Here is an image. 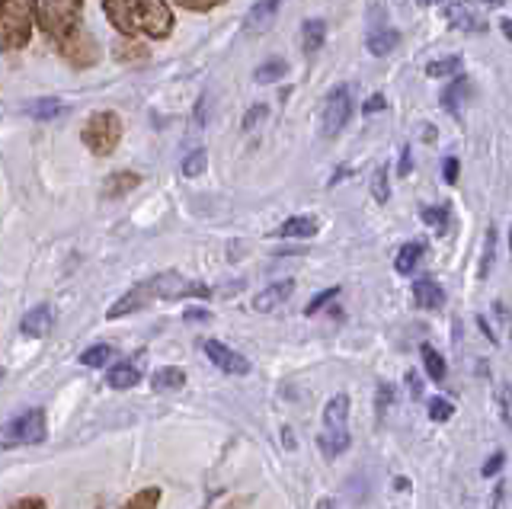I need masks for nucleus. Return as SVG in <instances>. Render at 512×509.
<instances>
[{
	"mask_svg": "<svg viewBox=\"0 0 512 509\" xmlns=\"http://www.w3.org/2000/svg\"><path fill=\"white\" fill-rule=\"evenodd\" d=\"M176 7H183V10H189V13H212V10H218V7H224L228 0H173Z\"/></svg>",
	"mask_w": 512,
	"mask_h": 509,
	"instance_id": "72a5a7b5",
	"label": "nucleus"
},
{
	"mask_svg": "<svg viewBox=\"0 0 512 509\" xmlns=\"http://www.w3.org/2000/svg\"><path fill=\"white\" fill-rule=\"evenodd\" d=\"M320 231V221L314 215H295L288 218L285 225L276 231V237H292V241H304V237H314Z\"/></svg>",
	"mask_w": 512,
	"mask_h": 509,
	"instance_id": "dca6fc26",
	"label": "nucleus"
},
{
	"mask_svg": "<svg viewBox=\"0 0 512 509\" xmlns=\"http://www.w3.org/2000/svg\"><path fill=\"white\" fill-rule=\"evenodd\" d=\"M151 385H154V391H180L186 385V372L176 369V365H164V369L154 372Z\"/></svg>",
	"mask_w": 512,
	"mask_h": 509,
	"instance_id": "4be33fe9",
	"label": "nucleus"
},
{
	"mask_svg": "<svg viewBox=\"0 0 512 509\" xmlns=\"http://www.w3.org/2000/svg\"><path fill=\"white\" fill-rule=\"evenodd\" d=\"M320 509H336V506H333L330 500H324V503H320Z\"/></svg>",
	"mask_w": 512,
	"mask_h": 509,
	"instance_id": "09e8293b",
	"label": "nucleus"
},
{
	"mask_svg": "<svg viewBox=\"0 0 512 509\" xmlns=\"http://www.w3.org/2000/svg\"><path fill=\"white\" fill-rule=\"evenodd\" d=\"M452 413H455V407H452V401H445V397H432L429 401V420L448 423L452 420Z\"/></svg>",
	"mask_w": 512,
	"mask_h": 509,
	"instance_id": "2f4dec72",
	"label": "nucleus"
},
{
	"mask_svg": "<svg viewBox=\"0 0 512 509\" xmlns=\"http://www.w3.org/2000/svg\"><path fill=\"white\" fill-rule=\"evenodd\" d=\"M10 509H48L42 497H23V500H16Z\"/></svg>",
	"mask_w": 512,
	"mask_h": 509,
	"instance_id": "58836bf2",
	"label": "nucleus"
},
{
	"mask_svg": "<svg viewBox=\"0 0 512 509\" xmlns=\"http://www.w3.org/2000/svg\"><path fill=\"white\" fill-rule=\"evenodd\" d=\"M500 417L503 423H509V385L500 388Z\"/></svg>",
	"mask_w": 512,
	"mask_h": 509,
	"instance_id": "79ce46f5",
	"label": "nucleus"
},
{
	"mask_svg": "<svg viewBox=\"0 0 512 509\" xmlns=\"http://www.w3.org/2000/svg\"><path fill=\"white\" fill-rule=\"evenodd\" d=\"M445 20L452 23L455 29H464V33H484L487 23L477 17V13L464 4V0H458V4H448L445 7Z\"/></svg>",
	"mask_w": 512,
	"mask_h": 509,
	"instance_id": "ddd939ff",
	"label": "nucleus"
},
{
	"mask_svg": "<svg viewBox=\"0 0 512 509\" xmlns=\"http://www.w3.org/2000/svg\"><path fill=\"white\" fill-rule=\"evenodd\" d=\"M138 183H141L138 173H132V170H119V173H112V177L106 180L103 196H106V199H122V196L132 193V189H135Z\"/></svg>",
	"mask_w": 512,
	"mask_h": 509,
	"instance_id": "a211bd4d",
	"label": "nucleus"
},
{
	"mask_svg": "<svg viewBox=\"0 0 512 509\" xmlns=\"http://www.w3.org/2000/svg\"><path fill=\"white\" fill-rule=\"evenodd\" d=\"M58 55L68 61L71 68H77V71H87V68H93L96 61H100V45H96V39H93V33H87L84 26H77L74 33L68 36V39H61L58 45Z\"/></svg>",
	"mask_w": 512,
	"mask_h": 509,
	"instance_id": "423d86ee",
	"label": "nucleus"
},
{
	"mask_svg": "<svg viewBox=\"0 0 512 509\" xmlns=\"http://www.w3.org/2000/svg\"><path fill=\"white\" fill-rule=\"evenodd\" d=\"M103 13L125 39L148 36L160 42L173 36V10L167 0H103Z\"/></svg>",
	"mask_w": 512,
	"mask_h": 509,
	"instance_id": "f257e3e1",
	"label": "nucleus"
},
{
	"mask_svg": "<svg viewBox=\"0 0 512 509\" xmlns=\"http://www.w3.org/2000/svg\"><path fill=\"white\" fill-rule=\"evenodd\" d=\"M391 401H394L391 385H381V391H378V413H384V404H391Z\"/></svg>",
	"mask_w": 512,
	"mask_h": 509,
	"instance_id": "37998d69",
	"label": "nucleus"
},
{
	"mask_svg": "<svg viewBox=\"0 0 512 509\" xmlns=\"http://www.w3.org/2000/svg\"><path fill=\"white\" fill-rule=\"evenodd\" d=\"M464 93H468V81H464V77H458V81H455L452 87H448V90L442 93V103H445V109H448V113H455V109H458V103H461V97H464Z\"/></svg>",
	"mask_w": 512,
	"mask_h": 509,
	"instance_id": "7c9ffc66",
	"label": "nucleus"
},
{
	"mask_svg": "<svg viewBox=\"0 0 512 509\" xmlns=\"http://www.w3.org/2000/svg\"><path fill=\"white\" fill-rule=\"evenodd\" d=\"M208 167V154L202 151V148H196V151H189L186 157H183V177L186 180H196V177H202V170Z\"/></svg>",
	"mask_w": 512,
	"mask_h": 509,
	"instance_id": "cd10ccee",
	"label": "nucleus"
},
{
	"mask_svg": "<svg viewBox=\"0 0 512 509\" xmlns=\"http://www.w3.org/2000/svg\"><path fill=\"white\" fill-rule=\"evenodd\" d=\"M410 148H404V154H400V177H407V173H410Z\"/></svg>",
	"mask_w": 512,
	"mask_h": 509,
	"instance_id": "a18cd8bd",
	"label": "nucleus"
},
{
	"mask_svg": "<svg viewBox=\"0 0 512 509\" xmlns=\"http://www.w3.org/2000/svg\"><path fill=\"white\" fill-rule=\"evenodd\" d=\"M285 71H288V65L282 58H269V61H263L260 68H256L253 77H256V84H272V81H279Z\"/></svg>",
	"mask_w": 512,
	"mask_h": 509,
	"instance_id": "bb28decb",
	"label": "nucleus"
},
{
	"mask_svg": "<svg viewBox=\"0 0 512 509\" xmlns=\"http://www.w3.org/2000/svg\"><path fill=\"white\" fill-rule=\"evenodd\" d=\"M407 385H410V394H413V397H420V391H423V385H420V378H416L413 372L407 375Z\"/></svg>",
	"mask_w": 512,
	"mask_h": 509,
	"instance_id": "49530a36",
	"label": "nucleus"
},
{
	"mask_svg": "<svg viewBox=\"0 0 512 509\" xmlns=\"http://www.w3.org/2000/svg\"><path fill=\"white\" fill-rule=\"evenodd\" d=\"M423 221L432 231L445 234L448 231V209H445V205H429V209H423Z\"/></svg>",
	"mask_w": 512,
	"mask_h": 509,
	"instance_id": "c756f323",
	"label": "nucleus"
},
{
	"mask_svg": "<svg viewBox=\"0 0 512 509\" xmlns=\"http://www.w3.org/2000/svg\"><path fill=\"white\" fill-rule=\"evenodd\" d=\"M349 116H352V93L346 84H340V87L330 90V97L324 103V113H320V132H324V138L340 135L346 129Z\"/></svg>",
	"mask_w": 512,
	"mask_h": 509,
	"instance_id": "6e6552de",
	"label": "nucleus"
},
{
	"mask_svg": "<svg viewBox=\"0 0 512 509\" xmlns=\"http://www.w3.org/2000/svg\"><path fill=\"white\" fill-rule=\"evenodd\" d=\"M480 4H490V7H503L506 0H480Z\"/></svg>",
	"mask_w": 512,
	"mask_h": 509,
	"instance_id": "de8ad7c7",
	"label": "nucleus"
},
{
	"mask_svg": "<svg viewBox=\"0 0 512 509\" xmlns=\"http://www.w3.org/2000/svg\"><path fill=\"white\" fill-rule=\"evenodd\" d=\"M48 436V423H45V410H26L20 413L4 433V449H16V445H39Z\"/></svg>",
	"mask_w": 512,
	"mask_h": 509,
	"instance_id": "0eeeda50",
	"label": "nucleus"
},
{
	"mask_svg": "<svg viewBox=\"0 0 512 509\" xmlns=\"http://www.w3.org/2000/svg\"><path fill=\"white\" fill-rule=\"evenodd\" d=\"M202 349H205L208 362H215L221 372H228V375H247L250 372V359L244 353H237V349H231V346H224L218 340H205Z\"/></svg>",
	"mask_w": 512,
	"mask_h": 509,
	"instance_id": "1a4fd4ad",
	"label": "nucleus"
},
{
	"mask_svg": "<svg viewBox=\"0 0 512 509\" xmlns=\"http://www.w3.org/2000/svg\"><path fill=\"white\" fill-rule=\"evenodd\" d=\"M420 4H426V7H432V4H439V0H420Z\"/></svg>",
	"mask_w": 512,
	"mask_h": 509,
	"instance_id": "8fccbe9b",
	"label": "nucleus"
},
{
	"mask_svg": "<svg viewBox=\"0 0 512 509\" xmlns=\"http://www.w3.org/2000/svg\"><path fill=\"white\" fill-rule=\"evenodd\" d=\"M493 247H496V231H487V247H484V263H480V279H487L490 266H493Z\"/></svg>",
	"mask_w": 512,
	"mask_h": 509,
	"instance_id": "c9c22d12",
	"label": "nucleus"
},
{
	"mask_svg": "<svg viewBox=\"0 0 512 509\" xmlns=\"http://www.w3.org/2000/svg\"><path fill=\"white\" fill-rule=\"evenodd\" d=\"M372 193H375V199H378V202H388V199H391V186H388V167H378V170H375Z\"/></svg>",
	"mask_w": 512,
	"mask_h": 509,
	"instance_id": "f704fd0d",
	"label": "nucleus"
},
{
	"mask_svg": "<svg viewBox=\"0 0 512 509\" xmlns=\"http://www.w3.org/2000/svg\"><path fill=\"white\" fill-rule=\"evenodd\" d=\"M445 183H458V157L445 161Z\"/></svg>",
	"mask_w": 512,
	"mask_h": 509,
	"instance_id": "a19ab883",
	"label": "nucleus"
},
{
	"mask_svg": "<svg viewBox=\"0 0 512 509\" xmlns=\"http://www.w3.org/2000/svg\"><path fill=\"white\" fill-rule=\"evenodd\" d=\"M116 58L119 61H144L148 58V49L141 42H119L116 45Z\"/></svg>",
	"mask_w": 512,
	"mask_h": 509,
	"instance_id": "473e14b6",
	"label": "nucleus"
},
{
	"mask_svg": "<svg viewBox=\"0 0 512 509\" xmlns=\"http://www.w3.org/2000/svg\"><path fill=\"white\" fill-rule=\"evenodd\" d=\"M36 26V0H0V52H23Z\"/></svg>",
	"mask_w": 512,
	"mask_h": 509,
	"instance_id": "f03ea898",
	"label": "nucleus"
},
{
	"mask_svg": "<svg viewBox=\"0 0 512 509\" xmlns=\"http://www.w3.org/2000/svg\"><path fill=\"white\" fill-rule=\"evenodd\" d=\"M423 260V244L420 241H410V244H404L397 250V260H394V269L400 276H410L413 269H416V263Z\"/></svg>",
	"mask_w": 512,
	"mask_h": 509,
	"instance_id": "5701e85b",
	"label": "nucleus"
},
{
	"mask_svg": "<svg viewBox=\"0 0 512 509\" xmlns=\"http://www.w3.org/2000/svg\"><path fill=\"white\" fill-rule=\"evenodd\" d=\"M503 461H506V455L503 452H496L493 458H487V465H484V477H490V474H496L503 468Z\"/></svg>",
	"mask_w": 512,
	"mask_h": 509,
	"instance_id": "ea45409f",
	"label": "nucleus"
},
{
	"mask_svg": "<svg viewBox=\"0 0 512 509\" xmlns=\"http://www.w3.org/2000/svg\"><path fill=\"white\" fill-rule=\"evenodd\" d=\"M154 301V295H151V282H141V285H135L132 292H125L116 305L109 308V321H119V317H125V314H132V311H141L144 305H151Z\"/></svg>",
	"mask_w": 512,
	"mask_h": 509,
	"instance_id": "f8f14e48",
	"label": "nucleus"
},
{
	"mask_svg": "<svg viewBox=\"0 0 512 509\" xmlns=\"http://www.w3.org/2000/svg\"><path fill=\"white\" fill-rule=\"evenodd\" d=\"M420 356H423V365H426L429 378H432V381H445V375H448V365H445V359L439 356V349H432L429 343H423Z\"/></svg>",
	"mask_w": 512,
	"mask_h": 509,
	"instance_id": "b1692460",
	"label": "nucleus"
},
{
	"mask_svg": "<svg viewBox=\"0 0 512 509\" xmlns=\"http://www.w3.org/2000/svg\"><path fill=\"white\" fill-rule=\"evenodd\" d=\"M317 445L324 449L327 458H336L349 449V397L336 394L324 407V433H320Z\"/></svg>",
	"mask_w": 512,
	"mask_h": 509,
	"instance_id": "20e7f679",
	"label": "nucleus"
},
{
	"mask_svg": "<svg viewBox=\"0 0 512 509\" xmlns=\"http://www.w3.org/2000/svg\"><path fill=\"white\" fill-rule=\"evenodd\" d=\"M365 45H368V52H372L375 58H384L400 45V33L391 26H372V33H368Z\"/></svg>",
	"mask_w": 512,
	"mask_h": 509,
	"instance_id": "2eb2a0df",
	"label": "nucleus"
},
{
	"mask_svg": "<svg viewBox=\"0 0 512 509\" xmlns=\"http://www.w3.org/2000/svg\"><path fill=\"white\" fill-rule=\"evenodd\" d=\"M292 295H295V279H279V282L266 285V289L253 298V308L260 311V314H269V311L282 308Z\"/></svg>",
	"mask_w": 512,
	"mask_h": 509,
	"instance_id": "9d476101",
	"label": "nucleus"
},
{
	"mask_svg": "<svg viewBox=\"0 0 512 509\" xmlns=\"http://www.w3.org/2000/svg\"><path fill=\"white\" fill-rule=\"evenodd\" d=\"M266 113H269L266 106H253L250 113L244 116V132H253V129H256V122H263V119H266Z\"/></svg>",
	"mask_w": 512,
	"mask_h": 509,
	"instance_id": "4c0bfd02",
	"label": "nucleus"
},
{
	"mask_svg": "<svg viewBox=\"0 0 512 509\" xmlns=\"http://www.w3.org/2000/svg\"><path fill=\"white\" fill-rule=\"evenodd\" d=\"M324 39H327V23L324 20H308L301 26V49L304 52H317L324 49Z\"/></svg>",
	"mask_w": 512,
	"mask_h": 509,
	"instance_id": "412c9836",
	"label": "nucleus"
},
{
	"mask_svg": "<svg viewBox=\"0 0 512 509\" xmlns=\"http://www.w3.org/2000/svg\"><path fill=\"white\" fill-rule=\"evenodd\" d=\"M413 301L423 311H439L445 305V289L432 279H420V282H413Z\"/></svg>",
	"mask_w": 512,
	"mask_h": 509,
	"instance_id": "4468645a",
	"label": "nucleus"
},
{
	"mask_svg": "<svg viewBox=\"0 0 512 509\" xmlns=\"http://www.w3.org/2000/svg\"><path fill=\"white\" fill-rule=\"evenodd\" d=\"M285 4V0H260V4H253V10L247 13V33H256V29H266L272 20H276L279 7Z\"/></svg>",
	"mask_w": 512,
	"mask_h": 509,
	"instance_id": "f3484780",
	"label": "nucleus"
},
{
	"mask_svg": "<svg viewBox=\"0 0 512 509\" xmlns=\"http://www.w3.org/2000/svg\"><path fill=\"white\" fill-rule=\"evenodd\" d=\"M141 381V369L132 362H122V365H112L109 369V388H116V391H128V388H135Z\"/></svg>",
	"mask_w": 512,
	"mask_h": 509,
	"instance_id": "6ab92c4d",
	"label": "nucleus"
},
{
	"mask_svg": "<svg viewBox=\"0 0 512 509\" xmlns=\"http://www.w3.org/2000/svg\"><path fill=\"white\" fill-rule=\"evenodd\" d=\"M80 138L84 145L96 154V157H109L112 151L119 148L122 141V119L112 109H100V113L87 116L84 129H80Z\"/></svg>",
	"mask_w": 512,
	"mask_h": 509,
	"instance_id": "39448f33",
	"label": "nucleus"
},
{
	"mask_svg": "<svg viewBox=\"0 0 512 509\" xmlns=\"http://www.w3.org/2000/svg\"><path fill=\"white\" fill-rule=\"evenodd\" d=\"M80 13H84V0H39L36 4V23L48 42L68 39L80 26Z\"/></svg>",
	"mask_w": 512,
	"mask_h": 509,
	"instance_id": "7ed1b4c3",
	"label": "nucleus"
},
{
	"mask_svg": "<svg viewBox=\"0 0 512 509\" xmlns=\"http://www.w3.org/2000/svg\"><path fill=\"white\" fill-rule=\"evenodd\" d=\"M381 109H384V97H381V93H375V97L362 106V113H381Z\"/></svg>",
	"mask_w": 512,
	"mask_h": 509,
	"instance_id": "c03bdc74",
	"label": "nucleus"
},
{
	"mask_svg": "<svg viewBox=\"0 0 512 509\" xmlns=\"http://www.w3.org/2000/svg\"><path fill=\"white\" fill-rule=\"evenodd\" d=\"M55 327V314L48 305H39V308H32L23 314V321H20V333L29 340H45L48 333H52Z\"/></svg>",
	"mask_w": 512,
	"mask_h": 509,
	"instance_id": "9b49d317",
	"label": "nucleus"
},
{
	"mask_svg": "<svg viewBox=\"0 0 512 509\" xmlns=\"http://www.w3.org/2000/svg\"><path fill=\"white\" fill-rule=\"evenodd\" d=\"M336 295H340V289H327V292H320L317 298H311V301H308V308H304V311H308V314H317V311L324 308L330 298H336Z\"/></svg>",
	"mask_w": 512,
	"mask_h": 509,
	"instance_id": "e433bc0d",
	"label": "nucleus"
},
{
	"mask_svg": "<svg viewBox=\"0 0 512 509\" xmlns=\"http://www.w3.org/2000/svg\"><path fill=\"white\" fill-rule=\"evenodd\" d=\"M160 506V487H141L132 493V500H125L119 509H157Z\"/></svg>",
	"mask_w": 512,
	"mask_h": 509,
	"instance_id": "393cba45",
	"label": "nucleus"
},
{
	"mask_svg": "<svg viewBox=\"0 0 512 509\" xmlns=\"http://www.w3.org/2000/svg\"><path fill=\"white\" fill-rule=\"evenodd\" d=\"M461 68H464V61L458 55H448V58H439V61H429L426 74L439 81V77H448V74H461Z\"/></svg>",
	"mask_w": 512,
	"mask_h": 509,
	"instance_id": "a878e982",
	"label": "nucleus"
},
{
	"mask_svg": "<svg viewBox=\"0 0 512 509\" xmlns=\"http://www.w3.org/2000/svg\"><path fill=\"white\" fill-rule=\"evenodd\" d=\"M64 113V103L58 97H39V100H32L26 106V116L32 119H39V122H52Z\"/></svg>",
	"mask_w": 512,
	"mask_h": 509,
	"instance_id": "aec40b11",
	"label": "nucleus"
},
{
	"mask_svg": "<svg viewBox=\"0 0 512 509\" xmlns=\"http://www.w3.org/2000/svg\"><path fill=\"white\" fill-rule=\"evenodd\" d=\"M112 356H116V349H112L109 343H100V346H90L84 356H80V362L87 365V369H100V365H106Z\"/></svg>",
	"mask_w": 512,
	"mask_h": 509,
	"instance_id": "c85d7f7f",
	"label": "nucleus"
}]
</instances>
